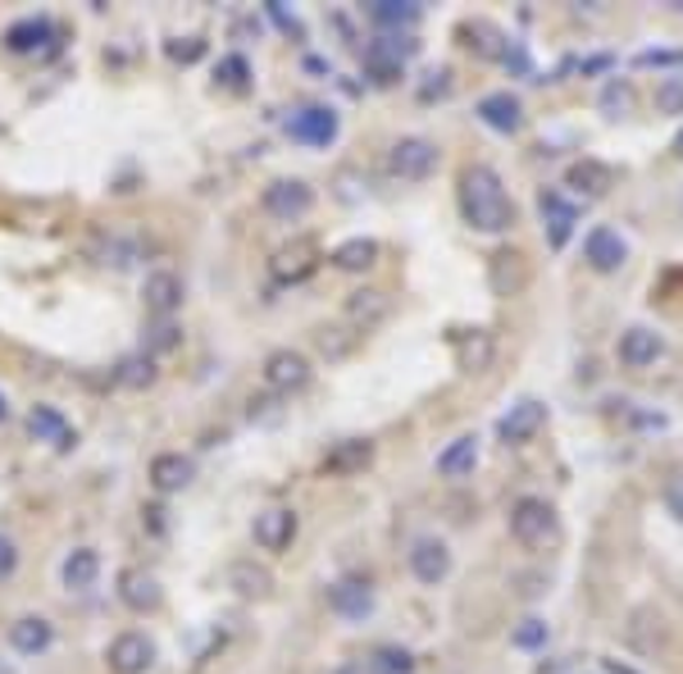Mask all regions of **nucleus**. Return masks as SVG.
Here are the masks:
<instances>
[{"label": "nucleus", "mask_w": 683, "mask_h": 674, "mask_svg": "<svg viewBox=\"0 0 683 674\" xmlns=\"http://www.w3.org/2000/svg\"><path fill=\"white\" fill-rule=\"evenodd\" d=\"M42 42H51V23L46 19H19L10 33H5V46L14 55H33Z\"/></svg>", "instance_id": "obj_27"}, {"label": "nucleus", "mask_w": 683, "mask_h": 674, "mask_svg": "<svg viewBox=\"0 0 683 674\" xmlns=\"http://www.w3.org/2000/svg\"><path fill=\"white\" fill-rule=\"evenodd\" d=\"M328 606L342 620H365L369 610H374V588H369L365 578H337L328 588Z\"/></svg>", "instance_id": "obj_13"}, {"label": "nucleus", "mask_w": 683, "mask_h": 674, "mask_svg": "<svg viewBox=\"0 0 683 674\" xmlns=\"http://www.w3.org/2000/svg\"><path fill=\"white\" fill-rule=\"evenodd\" d=\"M542 424H547V406H542V402H534V396H524V402H515V406L502 415V424H496V434H502V442L519 447V442H529Z\"/></svg>", "instance_id": "obj_8"}, {"label": "nucleus", "mask_w": 683, "mask_h": 674, "mask_svg": "<svg viewBox=\"0 0 683 674\" xmlns=\"http://www.w3.org/2000/svg\"><path fill=\"white\" fill-rule=\"evenodd\" d=\"M388 169L396 178H406V182H419V178H428L433 169H438V146H433L428 137H401L392 146V156H388Z\"/></svg>", "instance_id": "obj_4"}, {"label": "nucleus", "mask_w": 683, "mask_h": 674, "mask_svg": "<svg viewBox=\"0 0 683 674\" xmlns=\"http://www.w3.org/2000/svg\"><path fill=\"white\" fill-rule=\"evenodd\" d=\"M51 642H55V629L42 616H19L10 625V648L19 656H42V652H51Z\"/></svg>", "instance_id": "obj_17"}, {"label": "nucleus", "mask_w": 683, "mask_h": 674, "mask_svg": "<svg viewBox=\"0 0 683 674\" xmlns=\"http://www.w3.org/2000/svg\"><path fill=\"white\" fill-rule=\"evenodd\" d=\"M288 137L301 146H328L337 142V114L328 105H305L288 119Z\"/></svg>", "instance_id": "obj_6"}, {"label": "nucleus", "mask_w": 683, "mask_h": 674, "mask_svg": "<svg viewBox=\"0 0 683 674\" xmlns=\"http://www.w3.org/2000/svg\"><path fill=\"white\" fill-rule=\"evenodd\" d=\"M251 533H256V547H260V551H283V547H292V538H296V510H288V506L260 510L256 525H251Z\"/></svg>", "instance_id": "obj_9"}, {"label": "nucleus", "mask_w": 683, "mask_h": 674, "mask_svg": "<svg viewBox=\"0 0 683 674\" xmlns=\"http://www.w3.org/2000/svg\"><path fill=\"white\" fill-rule=\"evenodd\" d=\"M674 156L683 160V128H679V137H674Z\"/></svg>", "instance_id": "obj_42"}, {"label": "nucleus", "mask_w": 683, "mask_h": 674, "mask_svg": "<svg viewBox=\"0 0 683 674\" xmlns=\"http://www.w3.org/2000/svg\"><path fill=\"white\" fill-rule=\"evenodd\" d=\"M265 383L273 392H301L310 383V360L301 351H273L265 360Z\"/></svg>", "instance_id": "obj_11"}, {"label": "nucleus", "mask_w": 683, "mask_h": 674, "mask_svg": "<svg viewBox=\"0 0 683 674\" xmlns=\"http://www.w3.org/2000/svg\"><path fill=\"white\" fill-rule=\"evenodd\" d=\"M511 533L524 542V547H542L556 538V510L542 502V497H519L511 506Z\"/></svg>", "instance_id": "obj_3"}, {"label": "nucleus", "mask_w": 683, "mask_h": 674, "mask_svg": "<svg viewBox=\"0 0 683 674\" xmlns=\"http://www.w3.org/2000/svg\"><path fill=\"white\" fill-rule=\"evenodd\" d=\"M538 205H542V220H547V241L561 251L566 241H570V233H574V224H579V210L561 192H542Z\"/></svg>", "instance_id": "obj_16"}, {"label": "nucleus", "mask_w": 683, "mask_h": 674, "mask_svg": "<svg viewBox=\"0 0 683 674\" xmlns=\"http://www.w3.org/2000/svg\"><path fill=\"white\" fill-rule=\"evenodd\" d=\"M228 584L242 593V597H265L269 593V570H260V565H251V561H237L233 570H228Z\"/></svg>", "instance_id": "obj_30"}, {"label": "nucleus", "mask_w": 683, "mask_h": 674, "mask_svg": "<svg viewBox=\"0 0 683 674\" xmlns=\"http://www.w3.org/2000/svg\"><path fill=\"white\" fill-rule=\"evenodd\" d=\"M566 182H570L574 192L602 196V192H611V169H606V165H597V160H579V165H570Z\"/></svg>", "instance_id": "obj_28"}, {"label": "nucleus", "mask_w": 683, "mask_h": 674, "mask_svg": "<svg viewBox=\"0 0 683 674\" xmlns=\"http://www.w3.org/2000/svg\"><path fill=\"white\" fill-rule=\"evenodd\" d=\"M388 311H392V301H388L383 292H374V288L351 292V301H347V319H351V324H360V328H374V324H383V319H388Z\"/></svg>", "instance_id": "obj_26"}, {"label": "nucleus", "mask_w": 683, "mask_h": 674, "mask_svg": "<svg viewBox=\"0 0 683 674\" xmlns=\"http://www.w3.org/2000/svg\"><path fill=\"white\" fill-rule=\"evenodd\" d=\"M415 50V42H369V50H365V69L374 74V82H396L401 78V69H406V55Z\"/></svg>", "instance_id": "obj_12"}, {"label": "nucleus", "mask_w": 683, "mask_h": 674, "mask_svg": "<svg viewBox=\"0 0 683 674\" xmlns=\"http://www.w3.org/2000/svg\"><path fill=\"white\" fill-rule=\"evenodd\" d=\"M310 256H315V247H310V241H296L292 251H278L273 256V273H278V279H301V273L315 265Z\"/></svg>", "instance_id": "obj_32"}, {"label": "nucleus", "mask_w": 683, "mask_h": 674, "mask_svg": "<svg viewBox=\"0 0 683 674\" xmlns=\"http://www.w3.org/2000/svg\"><path fill=\"white\" fill-rule=\"evenodd\" d=\"M351 347H356V333H347V328H324V333H320V351H324L328 360L351 356Z\"/></svg>", "instance_id": "obj_35"}, {"label": "nucleus", "mask_w": 683, "mask_h": 674, "mask_svg": "<svg viewBox=\"0 0 683 674\" xmlns=\"http://www.w3.org/2000/svg\"><path fill=\"white\" fill-rule=\"evenodd\" d=\"M411 574L419 584H443L451 574V547L443 538H415L411 542Z\"/></svg>", "instance_id": "obj_7"}, {"label": "nucleus", "mask_w": 683, "mask_h": 674, "mask_svg": "<svg viewBox=\"0 0 683 674\" xmlns=\"http://www.w3.org/2000/svg\"><path fill=\"white\" fill-rule=\"evenodd\" d=\"M460 210H464V224L474 233H506L515 224V205L502 188V178L488 165L464 169L460 178Z\"/></svg>", "instance_id": "obj_1"}, {"label": "nucleus", "mask_w": 683, "mask_h": 674, "mask_svg": "<svg viewBox=\"0 0 683 674\" xmlns=\"http://www.w3.org/2000/svg\"><path fill=\"white\" fill-rule=\"evenodd\" d=\"M374 260H379V241H369V237H351V241H342V247L333 251V265L347 269V273H360Z\"/></svg>", "instance_id": "obj_29"}, {"label": "nucleus", "mask_w": 683, "mask_h": 674, "mask_svg": "<svg viewBox=\"0 0 683 674\" xmlns=\"http://www.w3.org/2000/svg\"><path fill=\"white\" fill-rule=\"evenodd\" d=\"M479 119L488 128H496V133H519L524 110H519V101L511 97V91H492V97L479 101Z\"/></svg>", "instance_id": "obj_18"}, {"label": "nucleus", "mask_w": 683, "mask_h": 674, "mask_svg": "<svg viewBox=\"0 0 683 674\" xmlns=\"http://www.w3.org/2000/svg\"><path fill=\"white\" fill-rule=\"evenodd\" d=\"M105 661H110L114 674H146L155 665V642L146 633L128 629V633H119L105 648Z\"/></svg>", "instance_id": "obj_5"}, {"label": "nucleus", "mask_w": 683, "mask_h": 674, "mask_svg": "<svg viewBox=\"0 0 683 674\" xmlns=\"http://www.w3.org/2000/svg\"><path fill=\"white\" fill-rule=\"evenodd\" d=\"M369 461H374V442H369V438H347V442H337V447L324 456V470H328V474H356V470H365Z\"/></svg>", "instance_id": "obj_20"}, {"label": "nucleus", "mask_w": 683, "mask_h": 674, "mask_svg": "<svg viewBox=\"0 0 683 674\" xmlns=\"http://www.w3.org/2000/svg\"><path fill=\"white\" fill-rule=\"evenodd\" d=\"M511 642H515V648H524V652L547 648V620H519L515 633H511Z\"/></svg>", "instance_id": "obj_34"}, {"label": "nucleus", "mask_w": 683, "mask_h": 674, "mask_svg": "<svg viewBox=\"0 0 683 674\" xmlns=\"http://www.w3.org/2000/svg\"><path fill=\"white\" fill-rule=\"evenodd\" d=\"M369 670L374 674H415V656L406 648H379L369 656Z\"/></svg>", "instance_id": "obj_33"}, {"label": "nucleus", "mask_w": 683, "mask_h": 674, "mask_svg": "<svg viewBox=\"0 0 683 674\" xmlns=\"http://www.w3.org/2000/svg\"><path fill=\"white\" fill-rule=\"evenodd\" d=\"M665 506H670L674 519H683V474L670 479V487H665Z\"/></svg>", "instance_id": "obj_41"}, {"label": "nucleus", "mask_w": 683, "mask_h": 674, "mask_svg": "<svg viewBox=\"0 0 683 674\" xmlns=\"http://www.w3.org/2000/svg\"><path fill=\"white\" fill-rule=\"evenodd\" d=\"M602 105H606V110H629V105H634L629 82H611V87H606V97H602Z\"/></svg>", "instance_id": "obj_39"}, {"label": "nucleus", "mask_w": 683, "mask_h": 674, "mask_svg": "<svg viewBox=\"0 0 683 674\" xmlns=\"http://www.w3.org/2000/svg\"><path fill=\"white\" fill-rule=\"evenodd\" d=\"M142 301H146V311H150L155 319H173V311L182 305V279H178V273H169V269L146 273Z\"/></svg>", "instance_id": "obj_10"}, {"label": "nucleus", "mask_w": 683, "mask_h": 674, "mask_svg": "<svg viewBox=\"0 0 683 674\" xmlns=\"http://www.w3.org/2000/svg\"><path fill=\"white\" fill-rule=\"evenodd\" d=\"M192 474H197V465L188 461L182 451H160L150 461V483H155V493H182V487L192 483Z\"/></svg>", "instance_id": "obj_15"}, {"label": "nucleus", "mask_w": 683, "mask_h": 674, "mask_svg": "<svg viewBox=\"0 0 683 674\" xmlns=\"http://www.w3.org/2000/svg\"><path fill=\"white\" fill-rule=\"evenodd\" d=\"M123 387H133V392H142V387H150L155 383V360L142 351V356H128L119 364V374H114Z\"/></svg>", "instance_id": "obj_31"}, {"label": "nucleus", "mask_w": 683, "mask_h": 674, "mask_svg": "<svg viewBox=\"0 0 683 674\" xmlns=\"http://www.w3.org/2000/svg\"><path fill=\"white\" fill-rule=\"evenodd\" d=\"M119 597H123V606H133V610H142V616H146V610H160V602H165V593H160V584H155V578L150 574H142V570H128V574H123L119 578Z\"/></svg>", "instance_id": "obj_21"}, {"label": "nucleus", "mask_w": 683, "mask_h": 674, "mask_svg": "<svg viewBox=\"0 0 683 674\" xmlns=\"http://www.w3.org/2000/svg\"><path fill=\"white\" fill-rule=\"evenodd\" d=\"M657 110L683 114V78H665V82L657 87Z\"/></svg>", "instance_id": "obj_37"}, {"label": "nucleus", "mask_w": 683, "mask_h": 674, "mask_svg": "<svg viewBox=\"0 0 683 674\" xmlns=\"http://www.w3.org/2000/svg\"><path fill=\"white\" fill-rule=\"evenodd\" d=\"M260 205H265V214H273V220L296 224L310 214V205H315V192H310V182H301V178H278L260 192Z\"/></svg>", "instance_id": "obj_2"}, {"label": "nucleus", "mask_w": 683, "mask_h": 674, "mask_svg": "<svg viewBox=\"0 0 683 674\" xmlns=\"http://www.w3.org/2000/svg\"><path fill=\"white\" fill-rule=\"evenodd\" d=\"M14 565H19V547L10 538H0V578H10Z\"/></svg>", "instance_id": "obj_40"}, {"label": "nucleus", "mask_w": 683, "mask_h": 674, "mask_svg": "<svg viewBox=\"0 0 683 674\" xmlns=\"http://www.w3.org/2000/svg\"><path fill=\"white\" fill-rule=\"evenodd\" d=\"M365 14H369V23H374V27H383V33H401V27H415L424 10L411 5V0H374Z\"/></svg>", "instance_id": "obj_23"}, {"label": "nucleus", "mask_w": 683, "mask_h": 674, "mask_svg": "<svg viewBox=\"0 0 683 674\" xmlns=\"http://www.w3.org/2000/svg\"><path fill=\"white\" fill-rule=\"evenodd\" d=\"M178 342H182V337H178V328H173L169 319H160V324L150 328V337H146V356H155V351H173Z\"/></svg>", "instance_id": "obj_36"}, {"label": "nucleus", "mask_w": 683, "mask_h": 674, "mask_svg": "<svg viewBox=\"0 0 683 674\" xmlns=\"http://www.w3.org/2000/svg\"><path fill=\"white\" fill-rule=\"evenodd\" d=\"M27 428L42 438V442H55L59 451L74 447V428L65 424V415L51 411V406H33V415H27Z\"/></svg>", "instance_id": "obj_25"}, {"label": "nucleus", "mask_w": 683, "mask_h": 674, "mask_svg": "<svg viewBox=\"0 0 683 674\" xmlns=\"http://www.w3.org/2000/svg\"><path fill=\"white\" fill-rule=\"evenodd\" d=\"M5 415H10V411H5V402H0V419H5Z\"/></svg>", "instance_id": "obj_44"}, {"label": "nucleus", "mask_w": 683, "mask_h": 674, "mask_svg": "<svg viewBox=\"0 0 683 674\" xmlns=\"http://www.w3.org/2000/svg\"><path fill=\"white\" fill-rule=\"evenodd\" d=\"M246 74H251V69H246V59H242V55H228L224 65H220V78H224L228 87H237V91L246 87Z\"/></svg>", "instance_id": "obj_38"}, {"label": "nucleus", "mask_w": 683, "mask_h": 674, "mask_svg": "<svg viewBox=\"0 0 683 674\" xmlns=\"http://www.w3.org/2000/svg\"><path fill=\"white\" fill-rule=\"evenodd\" d=\"M583 256H587V265H593L597 273H615L619 265L629 260V247H625V237H619V233L593 228V233H587V241H583Z\"/></svg>", "instance_id": "obj_14"}, {"label": "nucleus", "mask_w": 683, "mask_h": 674, "mask_svg": "<svg viewBox=\"0 0 683 674\" xmlns=\"http://www.w3.org/2000/svg\"><path fill=\"white\" fill-rule=\"evenodd\" d=\"M65 588L69 593H87V588H97V578H101V557L91 547H74L69 557H65Z\"/></svg>", "instance_id": "obj_19"}, {"label": "nucleus", "mask_w": 683, "mask_h": 674, "mask_svg": "<svg viewBox=\"0 0 683 674\" xmlns=\"http://www.w3.org/2000/svg\"><path fill=\"white\" fill-rule=\"evenodd\" d=\"M474 465H479V438H474V434L456 438V442L438 456V474H443V479H464V474H474Z\"/></svg>", "instance_id": "obj_24"}, {"label": "nucleus", "mask_w": 683, "mask_h": 674, "mask_svg": "<svg viewBox=\"0 0 683 674\" xmlns=\"http://www.w3.org/2000/svg\"><path fill=\"white\" fill-rule=\"evenodd\" d=\"M337 674H365V670H360V665H342Z\"/></svg>", "instance_id": "obj_43"}, {"label": "nucleus", "mask_w": 683, "mask_h": 674, "mask_svg": "<svg viewBox=\"0 0 683 674\" xmlns=\"http://www.w3.org/2000/svg\"><path fill=\"white\" fill-rule=\"evenodd\" d=\"M661 351H665V342L651 328H629L625 337H619V360L634 364V370H642V364H657Z\"/></svg>", "instance_id": "obj_22"}]
</instances>
